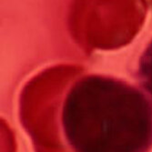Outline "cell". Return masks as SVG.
Wrapping results in <instances>:
<instances>
[{"label":"cell","mask_w":152,"mask_h":152,"mask_svg":"<svg viewBox=\"0 0 152 152\" xmlns=\"http://www.w3.org/2000/svg\"><path fill=\"white\" fill-rule=\"evenodd\" d=\"M140 84L152 99V43L142 58L140 67Z\"/></svg>","instance_id":"cell-1"}]
</instances>
